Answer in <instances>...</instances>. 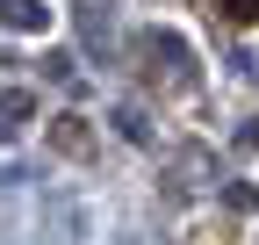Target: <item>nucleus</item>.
I'll return each mask as SVG.
<instances>
[{"instance_id":"f03ea898","label":"nucleus","mask_w":259,"mask_h":245,"mask_svg":"<svg viewBox=\"0 0 259 245\" xmlns=\"http://www.w3.org/2000/svg\"><path fill=\"white\" fill-rule=\"evenodd\" d=\"M209 15H223L231 29H252L259 22V0H209Z\"/></svg>"},{"instance_id":"f257e3e1","label":"nucleus","mask_w":259,"mask_h":245,"mask_svg":"<svg viewBox=\"0 0 259 245\" xmlns=\"http://www.w3.org/2000/svg\"><path fill=\"white\" fill-rule=\"evenodd\" d=\"M0 22L8 29H44V8L36 0H0Z\"/></svg>"}]
</instances>
